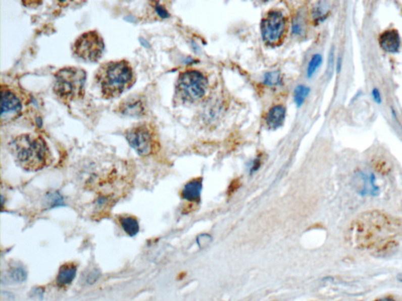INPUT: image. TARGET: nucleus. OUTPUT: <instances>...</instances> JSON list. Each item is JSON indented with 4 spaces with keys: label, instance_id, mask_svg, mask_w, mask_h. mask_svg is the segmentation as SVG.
Listing matches in <instances>:
<instances>
[{
    "label": "nucleus",
    "instance_id": "2eb2a0df",
    "mask_svg": "<svg viewBox=\"0 0 402 301\" xmlns=\"http://www.w3.org/2000/svg\"><path fill=\"white\" fill-rule=\"evenodd\" d=\"M331 10V5L328 2H318L314 6L312 10V18L315 24L321 23L328 18Z\"/></svg>",
    "mask_w": 402,
    "mask_h": 301
},
{
    "label": "nucleus",
    "instance_id": "cd10ccee",
    "mask_svg": "<svg viewBox=\"0 0 402 301\" xmlns=\"http://www.w3.org/2000/svg\"><path fill=\"white\" fill-rule=\"evenodd\" d=\"M375 301H396L393 298L390 297V296H386V297L379 298Z\"/></svg>",
    "mask_w": 402,
    "mask_h": 301
},
{
    "label": "nucleus",
    "instance_id": "412c9836",
    "mask_svg": "<svg viewBox=\"0 0 402 301\" xmlns=\"http://www.w3.org/2000/svg\"><path fill=\"white\" fill-rule=\"evenodd\" d=\"M10 278L16 282H22L26 279V272L21 268H13L9 273Z\"/></svg>",
    "mask_w": 402,
    "mask_h": 301
},
{
    "label": "nucleus",
    "instance_id": "4be33fe9",
    "mask_svg": "<svg viewBox=\"0 0 402 301\" xmlns=\"http://www.w3.org/2000/svg\"><path fill=\"white\" fill-rule=\"evenodd\" d=\"M196 241H197L198 246L200 248H204L212 242V236L209 235L208 234H199Z\"/></svg>",
    "mask_w": 402,
    "mask_h": 301
},
{
    "label": "nucleus",
    "instance_id": "aec40b11",
    "mask_svg": "<svg viewBox=\"0 0 402 301\" xmlns=\"http://www.w3.org/2000/svg\"><path fill=\"white\" fill-rule=\"evenodd\" d=\"M281 82V76L278 71L270 72L264 76V83L269 87H276Z\"/></svg>",
    "mask_w": 402,
    "mask_h": 301
},
{
    "label": "nucleus",
    "instance_id": "6e6552de",
    "mask_svg": "<svg viewBox=\"0 0 402 301\" xmlns=\"http://www.w3.org/2000/svg\"><path fill=\"white\" fill-rule=\"evenodd\" d=\"M22 102L15 92L2 86L1 90V120L2 124L9 123L19 116Z\"/></svg>",
    "mask_w": 402,
    "mask_h": 301
},
{
    "label": "nucleus",
    "instance_id": "f03ea898",
    "mask_svg": "<svg viewBox=\"0 0 402 301\" xmlns=\"http://www.w3.org/2000/svg\"><path fill=\"white\" fill-rule=\"evenodd\" d=\"M135 80L131 64L126 60L103 63L95 74L96 83L106 99L120 97L132 87Z\"/></svg>",
    "mask_w": 402,
    "mask_h": 301
},
{
    "label": "nucleus",
    "instance_id": "f8f14e48",
    "mask_svg": "<svg viewBox=\"0 0 402 301\" xmlns=\"http://www.w3.org/2000/svg\"><path fill=\"white\" fill-rule=\"evenodd\" d=\"M203 189L202 179H194L188 182L185 185L182 192V196L184 199L189 202L198 203L200 200L201 192Z\"/></svg>",
    "mask_w": 402,
    "mask_h": 301
},
{
    "label": "nucleus",
    "instance_id": "c85d7f7f",
    "mask_svg": "<svg viewBox=\"0 0 402 301\" xmlns=\"http://www.w3.org/2000/svg\"><path fill=\"white\" fill-rule=\"evenodd\" d=\"M397 280L402 283V272H400V273H399L398 275H397Z\"/></svg>",
    "mask_w": 402,
    "mask_h": 301
},
{
    "label": "nucleus",
    "instance_id": "7ed1b4c3",
    "mask_svg": "<svg viewBox=\"0 0 402 301\" xmlns=\"http://www.w3.org/2000/svg\"><path fill=\"white\" fill-rule=\"evenodd\" d=\"M87 73L80 68L65 67L55 74L53 91L64 104H69L84 96Z\"/></svg>",
    "mask_w": 402,
    "mask_h": 301
},
{
    "label": "nucleus",
    "instance_id": "f3484780",
    "mask_svg": "<svg viewBox=\"0 0 402 301\" xmlns=\"http://www.w3.org/2000/svg\"><path fill=\"white\" fill-rule=\"evenodd\" d=\"M306 31V21L304 15L302 14H297L295 19L293 21L292 24V33L294 35H301L305 33Z\"/></svg>",
    "mask_w": 402,
    "mask_h": 301
},
{
    "label": "nucleus",
    "instance_id": "393cba45",
    "mask_svg": "<svg viewBox=\"0 0 402 301\" xmlns=\"http://www.w3.org/2000/svg\"><path fill=\"white\" fill-rule=\"evenodd\" d=\"M157 11L161 18H166L169 17V14H168V11L164 9V7H162V6H157Z\"/></svg>",
    "mask_w": 402,
    "mask_h": 301
},
{
    "label": "nucleus",
    "instance_id": "a211bd4d",
    "mask_svg": "<svg viewBox=\"0 0 402 301\" xmlns=\"http://www.w3.org/2000/svg\"><path fill=\"white\" fill-rule=\"evenodd\" d=\"M311 89L309 87L304 86V85H300L298 86L295 90V95H294V99H295V102L298 107H301L304 104L306 98L307 96L310 94Z\"/></svg>",
    "mask_w": 402,
    "mask_h": 301
},
{
    "label": "nucleus",
    "instance_id": "ddd939ff",
    "mask_svg": "<svg viewBox=\"0 0 402 301\" xmlns=\"http://www.w3.org/2000/svg\"><path fill=\"white\" fill-rule=\"evenodd\" d=\"M285 107L283 106L277 105L272 107L267 116V124L269 128L275 130L281 127L285 119Z\"/></svg>",
    "mask_w": 402,
    "mask_h": 301
},
{
    "label": "nucleus",
    "instance_id": "dca6fc26",
    "mask_svg": "<svg viewBox=\"0 0 402 301\" xmlns=\"http://www.w3.org/2000/svg\"><path fill=\"white\" fill-rule=\"evenodd\" d=\"M120 224L124 231L130 236L136 235L139 231V224L134 217H123L120 219Z\"/></svg>",
    "mask_w": 402,
    "mask_h": 301
},
{
    "label": "nucleus",
    "instance_id": "423d86ee",
    "mask_svg": "<svg viewBox=\"0 0 402 301\" xmlns=\"http://www.w3.org/2000/svg\"><path fill=\"white\" fill-rule=\"evenodd\" d=\"M129 145L142 156H148L154 152L155 138L151 127L146 123L138 124L125 131Z\"/></svg>",
    "mask_w": 402,
    "mask_h": 301
},
{
    "label": "nucleus",
    "instance_id": "1a4fd4ad",
    "mask_svg": "<svg viewBox=\"0 0 402 301\" xmlns=\"http://www.w3.org/2000/svg\"><path fill=\"white\" fill-rule=\"evenodd\" d=\"M146 104L141 96L133 95L122 100L118 111L127 116L140 117L145 114Z\"/></svg>",
    "mask_w": 402,
    "mask_h": 301
},
{
    "label": "nucleus",
    "instance_id": "9d476101",
    "mask_svg": "<svg viewBox=\"0 0 402 301\" xmlns=\"http://www.w3.org/2000/svg\"><path fill=\"white\" fill-rule=\"evenodd\" d=\"M357 191L362 196H378L379 187L376 185V176L373 173L359 172L355 177Z\"/></svg>",
    "mask_w": 402,
    "mask_h": 301
},
{
    "label": "nucleus",
    "instance_id": "a878e982",
    "mask_svg": "<svg viewBox=\"0 0 402 301\" xmlns=\"http://www.w3.org/2000/svg\"><path fill=\"white\" fill-rule=\"evenodd\" d=\"M260 165H261V161L260 158H257L256 160L253 162V166L250 168V173H254L258 169H260Z\"/></svg>",
    "mask_w": 402,
    "mask_h": 301
},
{
    "label": "nucleus",
    "instance_id": "39448f33",
    "mask_svg": "<svg viewBox=\"0 0 402 301\" xmlns=\"http://www.w3.org/2000/svg\"><path fill=\"white\" fill-rule=\"evenodd\" d=\"M208 87L206 78L196 71L182 73L177 82V94L184 100L194 101L205 95Z\"/></svg>",
    "mask_w": 402,
    "mask_h": 301
},
{
    "label": "nucleus",
    "instance_id": "bb28decb",
    "mask_svg": "<svg viewBox=\"0 0 402 301\" xmlns=\"http://www.w3.org/2000/svg\"><path fill=\"white\" fill-rule=\"evenodd\" d=\"M333 62H334V51L331 52L329 55V61H328V73H332V69H333Z\"/></svg>",
    "mask_w": 402,
    "mask_h": 301
},
{
    "label": "nucleus",
    "instance_id": "b1692460",
    "mask_svg": "<svg viewBox=\"0 0 402 301\" xmlns=\"http://www.w3.org/2000/svg\"><path fill=\"white\" fill-rule=\"evenodd\" d=\"M372 96L374 99L375 102L377 103V104H380L382 102L381 94H380V92L378 89H374V90H372Z\"/></svg>",
    "mask_w": 402,
    "mask_h": 301
},
{
    "label": "nucleus",
    "instance_id": "20e7f679",
    "mask_svg": "<svg viewBox=\"0 0 402 301\" xmlns=\"http://www.w3.org/2000/svg\"><path fill=\"white\" fill-rule=\"evenodd\" d=\"M105 44L97 31L84 32L77 38L72 46L73 54L83 62H96L102 57Z\"/></svg>",
    "mask_w": 402,
    "mask_h": 301
},
{
    "label": "nucleus",
    "instance_id": "9b49d317",
    "mask_svg": "<svg viewBox=\"0 0 402 301\" xmlns=\"http://www.w3.org/2000/svg\"><path fill=\"white\" fill-rule=\"evenodd\" d=\"M379 44L387 53H397L400 47V38L396 29H388L382 32L379 37Z\"/></svg>",
    "mask_w": 402,
    "mask_h": 301
},
{
    "label": "nucleus",
    "instance_id": "4468645a",
    "mask_svg": "<svg viewBox=\"0 0 402 301\" xmlns=\"http://www.w3.org/2000/svg\"><path fill=\"white\" fill-rule=\"evenodd\" d=\"M76 275V268L73 264H66L59 271L57 282L61 285H67L72 283Z\"/></svg>",
    "mask_w": 402,
    "mask_h": 301
},
{
    "label": "nucleus",
    "instance_id": "6ab92c4d",
    "mask_svg": "<svg viewBox=\"0 0 402 301\" xmlns=\"http://www.w3.org/2000/svg\"><path fill=\"white\" fill-rule=\"evenodd\" d=\"M321 63H322V56L321 54L317 53L312 56V58L309 62L308 67H307V74L309 78L312 77L315 74L317 70L321 66Z\"/></svg>",
    "mask_w": 402,
    "mask_h": 301
},
{
    "label": "nucleus",
    "instance_id": "5701e85b",
    "mask_svg": "<svg viewBox=\"0 0 402 301\" xmlns=\"http://www.w3.org/2000/svg\"><path fill=\"white\" fill-rule=\"evenodd\" d=\"M87 276L86 282L89 284L94 283V282H95L97 280V278H99V272L97 271H93V272L89 273Z\"/></svg>",
    "mask_w": 402,
    "mask_h": 301
},
{
    "label": "nucleus",
    "instance_id": "f257e3e1",
    "mask_svg": "<svg viewBox=\"0 0 402 301\" xmlns=\"http://www.w3.org/2000/svg\"><path fill=\"white\" fill-rule=\"evenodd\" d=\"M9 148L15 162L25 170H41L53 161L49 146L39 134H20L11 141Z\"/></svg>",
    "mask_w": 402,
    "mask_h": 301
},
{
    "label": "nucleus",
    "instance_id": "0eeeda50",
    "mask_svg": "<svg viewBox=\"0 0 402 301\" xmlns=\"http://www.w3.org/2000/svg\"><path fill=\"white\" fill-rule=\"evenodd\" d=\"M286 20L282 13L272 11L262 21L261 32L263 40L267 44H275L284 35Z\"/></svg>",
    "mask_w": 402,
    "mask_h": 301
}]
</instances>
